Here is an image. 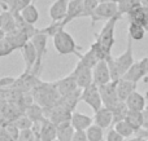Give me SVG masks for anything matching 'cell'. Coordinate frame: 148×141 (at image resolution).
Here are the masks:
<instances>
[{
	"mask_svg": "<svg viewBox=\"0 0 148 141\" xmlns=\"http://www.w3.org/2000/svg\"><path fill=\"white\" fill-rule=\"evenodd\" d=\"M33 101L44 109V111L55 106L60 100V95L56 89L55 83H43L40 82L31 93Z\"/></svg>",
	"mask_w": 148,
	"mask_h": 141,
	"instance_id": "1",
	"label": "cell"
},
{
	"mask_svg": "<svg viewBox=\"0 0 148 141\" xmlns=\"http://www.w3.org/2000/svg\"><path fill=\"white\" fill-rule=\"evenodd\" d=\"M120 18H121V16H117V17L107 21V23L103 26L100 34L96 35V40L95 41L101 47V49L108 56L112 54V48H113V44H114V30H116V25H117Z\"/></svg>",
	"mask_w": 148,
	"mask_h": 141,
	"instance_id": "2",
	"label": "cell"
},
{
	"mask_svg": "<svg viewBox=\"0 0 148 141\" xmlns=\"http://www.w3.org/2000/svg\"><path fill=\"white\" fill-rule=\"evenodd\" d=\"M53 45L55 49L59 52L61 56L70 53H77V44L75 40L66 30H60L55 34L53 36Z\"/></svg>",
	"mask_w": 148,
	"mask_h": 141,
	"instance_id": "3",
	"label": "cell"
},
{
	"mask_svg": "<svg viewBox=\"0 0 148 141\" xmlns=\"http://www.w3.org/2000/svg\"><path fill=\"white\" fill-rule=\"evenodd\" d=\"M117 16H121L120 12H118V3H116V1L100 3L91 16V23L95 25L97 21H104V20L109 21L112 18L117 17Z\"/></svg>",
	"mask_w": 148,
	"mask_h": 141,
	"instance_id": "4",
	"label": "cell"
},
{
	"mask_svg": "<svg viewBox=\"0 0 148 141\" xmlns=\"http://www.w3.org/2000/svg\"><path fill=\"white\" fill-rule=\"evenodd\" d=\"M47 39H48V35L44 34L43 31H40V30L38 31V34H35V35L30 39V41L34 44V47H35V49H36V53H38L36 64H35V66H34L33 71L30 73V74L35 75V77L38 75V73H40V69H42V61H43V57L47 51Z\"/></svg>",
	"mask_w": 148,
	"mask_h": 141,
	"instance_id": "5",
	"label": "cell"
},
{
	"mask_svg": "<svg viewBox=\"0 0 148 141\" xmlns=\"http://www.w3.org/2000/svg\"><path fill=\"white\" fill-rule=\"evenodd\" d=\"M81 101H83L84 104H87L95 113L99 111L101 108H104V106H103V101H101V96H100L99 87H97L95 83H92V84L88 85L87 88L82 89Z\"/></svg>",
	"mask_w": 148,
	"mask_h": 141,
	"instance_id": "6",
	"label": "cell"
},
{
	"mask_svg": "<svg viewBox=\"0 0 148 141\" xmlns=\"http://www.w3.org/2000/svg\"><path fill=\"white\" fill-rule=\"evenodd\" d=\"M100 96H101L103 106L112 110L118 102H121L117 95V82H110L108 84L99 87Z\"/></svg>",
	"mask_w": 148,
	"mask_h": 141,
	"instance_id": "7",
	"label": "cell"
},
{
	"mask_svg": "<svg viewBox=\"0 0 148 141\" xmlns=\"http://www.w3.org/2000/svg\"><path fill=\"white\" fill-rule=\"evenodd\" d=\"M46 114V118L48 121H51L52 123H55L56 126L62 123H68L72 119V111H69L65 106H62L60 102H57L55 106H52L51 109L44 111Z\"/></svg>",
	"mask_w": 148,
	"mask_h": 141,
	"instance_id": "8",
	"label": "cell"
},
{
	"mask_svg": "<svg viewBox=\"0 0 148 141\" xmlns=\"http://www.w3.org/2000/svg\"><path fill=\"white\" fill-rule=\"evenodd\" d=\"M146 75H148V57H144V58L134 62V65L130 67V70L123 75L122 79L130 80V82L138 84L139 80H142Z\"/></svg>",
	"mask_w": 148,
	"mask_h": 141,
	"instance_id": "9",
	"label": "cell"
},
{
	"mask_svg": "<svg viewBox=\"0 0 148 141\" xmlns=\"http://www.w3.org/2000/svg\"><path fill=\"white\" fill-rule=\"evenodd\" d=\"M55 85H56V89L59 92L60 97H65V96H69L74 93L75 91H78V83H77V79L74 77L73 73H70L69 75L61 78V79L53 82Z\"/></svg>",
	"mask_w": 148,
	"mask_h": 141,
	"instance_id": "10",
	"label": "cell"
},
{
	"mask_svg": "<svg viewBox=\"0 0 148 141\" xmlns=\"http://www.w3.org/2000/svg\"><path fill=\"white\" fill-rule=\"evenodd\" d=\"M92 75H94V83L97 87L112 82V75H110V70L107 60H101V61L97 62V65L92 69Z\"/></svg>",
	"mask_w": 148,
	"mask_h": 141,
	"instance_id": "11",
	"label": "cell"
},
{
	"mask_svg": "<svg viewBox=\"0 0 148 141\" xmlns=\"http://www.w3.org/2000/svg\"><path fill=\"white\" fill-rule=\"evenodd\" d=\"M73 74L77 79V83H78V88L79 89H84L88 85H91L94 83V75H92V69L90 67L83 66L82 64H77L75 69L73 70Z\"/></svg>",
	"mask_w": 148,
	"mask_h": 141,
	"instance_id": "12",
	"label": "cell"
},
{
	"mask_svg": "<svg viewBox=\"0 0 148 141\" xmlns=\"http://www.w3.org/2000/svg\"><path fill=\"white\" fill-rule=\"evenodd\" d=\"M69 3H70V0H56V1L49 7L48 16H49V18H51L52 23L61 22V21L66 17L68 9H69Z\"/></svg>",
	"mask_w": 148,
	"mask_h": 141,
	"instance_id": "13",
	"label": "cell"
},
{
	"mask_svg": "<svg viewBox=\"0 0 148 141\" xmlns=\"http://www.w3.org/2000/svg\"><path fill=\"white\" fill-rule=\"evenodd\" d=\"M21 52H22V57H23V61H25V73L30 74L36 64V60H38L36 49H35V47H34V44L31 43V41H29V43L21 49Z\"/></svg>",
	"mask_w": 148,
	"mask_h": 141,
	"instance_id": "14",
	"label": "cell"
},
{
	"mask_svg": "<svg viewBox=\"0 0 148 141\" xmlns=\"http://www.w3.org/2000/svg\"><path fill=\"white\" fill-rule=\"evenodd\" d=\"M39 131L38 136L40 141H56L57 140V126L52 123L48 119H44L40 124H39Z\"/></svg>",
	"mask_w": 148,
	"mask_h": 141,
	"instance_id": "15",
	"label": "cell"
},
{
	"mask_svg": "<svg viewBox=\"0 0 148 141\" xmlns=\"http://www.w3.org/2000/svg\"><path fill=\"white\" fill-rule=\"evenodd\" d=\"M92 123H94V118H92V117L78 113V111H74L72 114L70 124L73 126L74 131H84L86 132L87 129L92 126Z\"/></svg>",
	"mask_w": 148,
	"mask_h": 141,
	"instance_id": "16",
	"label": "cell"
},
{
	"mask_svg": "<svg viewBox=\"0 0 148 141\" xmlns=\"http://www.w3.org/2000/svg\"><path fill=\"white\" fill-rule=\"evenodd\" d=\"M94 124H96L97 127L103 129L110 128V126L113 127V113L110 109L101 108L99 111H96L94 115Z\"/></svg>",
	"mask_w": 148,
	"mask_h": 141,
	"instance_id": "17",
	"label": "cell"
},
{
	"mask_svg": "<svg viewBox=\"0 0 148 141\" xmlns=\"http://www.w3.org/2000/svg\"><path fill=\"white\" fill-rule=\"evenodd\" d=\"M136 91V83H133L130 80H126L121 78L117 82V95L121 102H126L129 97Z\"/></svg>",
	"mask_w": 148,
	"mask_h": 141,
	"instance_id": "18",
	"label": "cell"
},
{
	"mask_svg": "<svg viewBox=\"0 0 148 141\" xmlns=\"http://www.w3.org/2000/svg\"><path fill=\"white\" fill-rule=\"evenodd\" d=\"M126 106H127V109L131 111H144V109L147 108L146 96H143L142 93H139L138 91H135V92L126 100Z\"/></svg>",
	"mask_w": 148,
	"mask_h": 141,
	"instance_id": "19",
	"label": "cell"
},
{
	"mask_svg": "<svg viewBox=\"0 0 148 141\" xmlns=\"http://www.w3.org/2000/svg\"><path fill=\"white\" fill-rule=\"evenodd\" d=\"M7 38H8V40L12 43V45L16 49H22L23 47L30 41V38H29L25 33L20 31L18 28H16V30L12 31V33L7 34Z\"/></svg>",
	"mask_w": 148,
	"mask_h": 141,
	"instance_id": "20",
	"label": "cell"
},
{
	"mask_svg": "<svg viewBox=\"0 0 148 141\" xmlns=\"http://www.w3.org/2000/svg\"><path fill=\"white\" fill-rule=\"evenodd\" d=\"M25 115H27L31 119L34 124H40L42 122L46 119V114H44V109L36 105L35 102L31 104L30 106L25 109Z\"/></svg>",
	"mask_w": 148,
	"mask_h": 141,
	"instance_id": "21",
	"label": "cell"
},
{
	"mask_svg": "<svg viewBox=\"0 0 148 141\" xmlns=\"http://www.w3.org/2000/svg\"><path fill=\"white\" fill-rule=\"evenodd\" d=\"M77 56H78V58H79L78 60L79 64H82L86 67H90V69H94V67L97 65V62L100 61V58L97 57V53L95 52V49L92 48V47L86 52V53H83V54L77 53Z\"/></svg>",
	"mask_w": 148,
	"mask_h": 141,
	"instance_id": "22",
	"label": "cell"
},
{
	"mask_svg": "<svg viewBox=\"0 0 148 141\" xmlns=\"http://www.w3.org/2000/svg\"><path fill=\"white\" fill-rule=\"evenodd\" d=\"M127 16L130 22H135L143 26H146V23L148 22V10L143 5H139V7L134 8Z\"/></svg>",
	"mask_w": 148,
	"mask_h": 141,
	"instance_id": "23",
	"label": "cell"
},
{
	"mask_svg": "<svg viewBox=\"0 0 148 141\" xmlns=\"http://www.w3.org/2000/svg\"><path fill=\"white\" fill-rule=\"evenodd\" d=\"M125 121L130 124L134 128L135 134L138 131H140L143 128V111H127V115H126Z\"/></svg>",
	"mask_w": 148,
	"mask_h": 141,
	"instance_id": "24",
	"label": "cell"
},
{
	"mask_svg": "<svg viewBox=\"0 0 148 141\" xmlns=\"http://www.w3.org/2000/svg\"><path fill=\"white\" fill-rule=\"evenodd\" d=\"M81 95H82V89H78V91H75V92L72 93V95H69V96H65V97H60L59 102L61 104L62 106H65V108H66L69 111L74 113L77 104L81 101Z\"/></svg>",
	"mask_w": 148,
	"mask_h": 141,
	"instance_id": "25",
	"label": "cell"
},
{
	"mask_svg": "<svg viewBox=\"0 0 148 141\" xmlns=\"http://www.w3.org/2000/svg\"><path fill=\"white\" fill-rule=\"evenodd\" d=\"M74 132L75 131L70 122L59 124L57 126V141H73Z\"/></svg>",
	"mask_w": 148,
	"mask_h": 141,
	"instance_id": "26",
	"label": "cell"
},
{
	"mask_svg": "<svg viewBox=\"0 0 148 141\" xmlns=\"http://www.w3.org/2000/svg\"><path fill=\"white\" fill-rule=\"evenodd\" d=\"M5 8L7 10H9L13 14L21 13L26 7H29L30 4H33L34 0H5Z\"/></svg>",
	"mask_w": 148,
	"mask_h": 141,
	"instance_id": "27",
	"label": "cell"
},
{
	"mask_svg": "<svg viewBox=\"0 0 148 141\" xmlns=\"http://www.w3.org/2000/svg\"><path fill=\"white\" fill-rule=\"evenodd\" d=\"M20 16L22 17V20L25 21V22L29 23V25H35L39 20V12L34 4H30L29 7H26L25 9L20 13Z\"/></svg>",
	"mask_w": 148,
	"mask_h": 141,
	"instance_id": "28",
	"label": "cell"
},
{
	"mask_svg": "<svg viewBox=\"0 0 148 141\" xmlns=\"http://www.w3.org/2000/svg\"><path fill=\"white\" fill-rule=\"evenodd\" d=\"M1 17H3V26H1V30L4 31L5 34H9L12 31H14L17 28V25H16V17L13 13H10L9 10H4L1 13Z\"/></svg>",
	"mask_w": 148,
	"mask_h": 141,
	"instance_id": "29",
	"label": "cell"
},
{
	"mask_svg": "<svg viewBox=\"0 0 148 141\" xmlns=\"http://www.w3.org/2000/svg\"><path fill=\"white\" fill-rule=\"evenodd\" d=\"M146 35V28L143 25H139L135 22L129 23V30H127V36L131 38L133 40H142Z\"/></svg>",
	"mask_w": 148,
	"mask_h": 141,
	"instance_id": "30",
	"label": "cell"
},
{
	"mask_svg": "<svg viewBox=\"0 0 148 141\" xmlns=\"http://www.w3.org/2000/svg\"><path fill=\"white\" fill-rule=\"evenodd\" d=\"M113 128H114L116 131H117L118 134H120L121 136H122L123 139H126V140L131 139V136L135 135L134 128L126 121H121V122H118V123H116L114 126H113Z\"/></svg>",
	"mask_w": 148,
	"mask_h": 141,
	"instance_id": "31",
	"label": "cell"
},
{
	"mask_svg": "<svg viewBox=\"0 0 148 141\" xmlns=\"http://www.w3.org/2000/svg\"><path fill=\"white\" fill-rule=\"evenodd\" d=\"M127 106H126V102H118L114 108L112 109V113H113V126L116 123L121 121H125L126 115H127Z\"/></svg>",
	"mask_w": 148,
	"mask_h": 141,
	"instance_id": "32",
	"label": "cell"
},
{
	"mask_svg": "<svg viewBox=\"0 0 148 141\" xmlns=\"http://www.w3.org/2000/svg\"><path fill=\"white\" fill-rule=\"evenodd\" d=\"M142 5V1L140 0H120L118 1V12L120 14H125V13H130L134 8L139 7Z\"/></svg>",
	"mask_w": 148,
	"mask_h": 141,
	"instance_id": "33",
	"label": "cell"
},
{
	"mask_svg": "<svg viewBox=\"0 0 148 141\" xmlns=\"http://www.w3.org/2000/svg\"><path fill=\"white\" fill-rule=\"evenodd\" d=\"M12 123L17 127V129L20 132L21 131H26V129H33V126H34V123L31 122V119L29 118L27 115H25V114H23V115L17 117Z\"/></svg>",
	"mask_w": 148,
	"mask_h": 141,
	"instance_id": "34",
	"label": "cell"
},
{
	"mask_svg": "<svg viewBox=\"0 0 148 141\" xmlns=\"http://www.w3.org/2000/svg\"><path fill=\"white\" fill-rule=\"evenodd\" d=\"M86 136L88 141H104V129L97 127L96 124H92L86 131Z\"/></svg>",
	"mask_w": 148,
	"mask_h": 141,
	"instance_id": "35",
	"label": "cell"
},
{
	"mask_svg": "<svg viewBox=\"0 0 148 141\" xmlns=\"http://www.w3.org/2000/svg\"><path fill=\"white\" fill-rule=\"evenodd\" d=\"M100 4L99 0H83V12H82V17H91L92 13Z\"/></svg>",
	"mask_w": 148,
	"mask_h": 141,
	"instance_id": "36",
	"label": "cell"
},
{
	"mask_svg": "<svg viewBox=\"0 0 148 141\" xmlns=\"http://www.w3.org/2000/svg\"><path fill=\"white\" fill-rule=\"evenodd\" d=\"M13 51H16V48L12 45V43H10V41L8 40V38L5 36V38L0 41V57L8 56V54H10Z\"/></svg>",
	"mask_w": 148,
	"mask_h": 141,
	"instance_id": "37",
	"label": "cell"
},
{
	"mask_svg": "<svg viewBox=\"0 0 148 141\" xmlns=\"http://www.w3.org/2000/svg\"><path fill=\"white\" fill-rule=\"evenodd\" d=\"M38 139H39V136L33 129H26V131L20 132L17 141H38Z\"/></svg>",
	"mask_w": 148,
	"mask_h": 141,
	"instance_id": "38",
	"label": "cell"
},
{
	"mask_svg": "<svg viewBox=\"0 0 148 141\" xmlns=\"http://www.w3.org/2000/svg\"><path fill=\"white\" fill-rule=\"evenodd\" d=\"M105 141H125V139L112 127V128L108 129L107 136H105Z\"/></svg>",
	"mask_w": 148,
	"mask_h": 141,
	"instance_id": "39",
	"label": "cell"
},
{
	"mask_svg": "<svg viewBox=\"0 0 148 141\" xmlns=\"http://www.w3.org/2000/svg\"><path fill=\"white\" fill-rule=\"evenodd\" d=\"M17 82V79L16 78H1L0 79V88H8L10 87V85H14V83Z\"/></svg>",
	"mask_w": 148,
	"mask_h": 141,
	"instance_id": "40",
	"label": "cell"
},
{
	"mask_svg": "<svg viewBox=\"0 0 148 141\" xmlns=\"http://www.w3.org/2000/svg\"><path fill=\"white\" fill-rule=\"evenodd\" d=\"M73 141H88L84 131H75L73 136Z\"/></svg>",
	"mask_w": 148,
	"mask_h": 141,
	"instance_id": "41",
	"label": "cell"
},
{
	"mask_svg": "<svg viewBox=\"0 0 148 141\" xmlns=\"http://www.w3.org/2000/svg\"><path fill=\"white\" fill-rule=\"evenodd\" d=\"M143 128L148 129V106L143 111Z\"/></svg>",
	"mask_w": 148,
	"mask_h": 141,
	"instance_id": "42",
	"label": "cell"
},
{
	"mask_svg": "<svg viewBox=\"0 0 148 141\" xmlns=\"http://www.w3.org/2000/svg\"><path fill=\"white\" fill-rule=\"evenodd\" d=\"M125 141H147L146 139H143V137H139V136H135V137H131V139H127Z\"/></svg>",
	"mask_w": 148,
	"mask_h": 141,
	"instance_id": "43",
	"label": "cell"
},
{
	"mask_svg": "<svg viewBox=\"0 0 148 141\" xmlns=\"http://www.w3.org/2000/svg\"><path fill=\"white\" fill-rule=\"evenodd\" d=\"M5 36H7V34H5V33H4V31H3V30H0V41H1L3 39L5 38Z\"/></svg>",
	"mask_w": 148,
	"mask_h": 141,
	"instance_id": "44",
	"label": "cell"
},
{
	"mask_svg": "<svg viewBox=\"0 0 148 141\" xmlns=\"http://www.w3.org/2000/svg\"><path fill=\"white\" fill-rule=\"evenodd\" d=\"M1 26H3V17H1V13H0V30H1Z\"/></svg>",
	"mask_w": 148,
	"mask_h": 141,
	"instance_id": "45",
	"label": "cell"
},
{
	"mask_svg": "<svg viewBox=\"0 0 148 141\" xmlns=\"http://www.w3.org/2000/svg\"><path fill=\"white\" fill-rule=\"evenodd\" d=\"M147 141H148V140H147Z\"/></svg>",
	"mask_w": 148,
	"mask_h": 141,
	"instance_id": "46",
	"label": "cell"
},
{
	"mask_svg": "<svg viewBox=\"0 0 148 141\" xmlns=\"http://www.w3.org/2000/svg\"><path fill=\"white\" fill-rule=\"evenodd\" d=\"M56 141H57V140H56Z\"/></svg>",
	"mask_w": 148,
	"mask_h": 141,
	"instance_id": "47",
	"label": "cell"
}]
</instances>
